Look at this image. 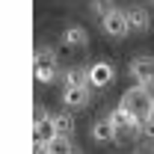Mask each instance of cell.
<instances>
[{"label": "cell", "mask_w": 154, "mask_h": 154, "mask_svg": "<svg viewBox=\"0 0 154 154\" xmlns=\"http://www.w3.org/2000/svg\"><path fill=\"white\" fill-rule=\"evenodd\" d=\"M62 42L68 45V48H86L89 45V33H86V27H80V24H71V27H65V33H62Z\"/></svg>", "instance_id": "obj_10"}, {"label": "cell", "mask_w": 154, "mask_h": 154, "mask_svg": "<svg viewBox=\"0 0 154 154\" xmlns=\"http://www.w3.org/2000/svg\"><path fill=\"white\" fill-rule=\"evenodd\" d=\"M71 154H80V148H74V151H71Z\"/></svg>", "instance_id": "obj_16"}, {"label": "cell", "mask_w": 154, "mask_h": 154, "mask_svg": "<svg viewBox=\"0 0 154 154\" xmlns=\"http://www.w3.org/2000/svg\"><path fill=\"white\" fill-rule=\"evenodd\" d=\"M151 3H154V0H151Z\"/></svg>", "instance_id": "obj_18"}, {"label": "cell", "mask_w": 154, "mask_h": 154, "mask_svg": "<svg viewBox=\"0 0 154 154\" xmlns=\"http://www.w3.org/2000/svg\"><path fill=\"white\" fill-rule=\"evenodd\" d=\"M101 27H104V33L113 38H125L131 33V24H128V9H113L107 18L101 21Z\"/></svg>", "instance_id": "obj_4"}, {"label": "cell", "mask_w": 154, "mask_h": 154, "mask_svg": "<svg viewBox=\"0 0 154 154\" xmlns=\"http://www.w3.org/2000/svg\"><path fill=\"white\" fill-rule=\"evenodd\" d=\"M92 139L95 142H113V139H119V131L110 119H98L92 125Z\"/></svg>", "instance_id": "obj_11"}, {"label": "cell", "mask_w": 154, "mask_h": 154, "mask_svg": "<svg viewBox=\"0 0 154 154\" xmlns=\"http://www.w3.org/2000/svg\"><path fill=\"white\" fill-rule=\"evenodd\" d=\"M45 145H48V154H71V151H74L71 136H54V139L45 142Z\"/></svg>", "instance_id": "obj_13"}, {"label": "cell", "mask_w": 154, "mask_h": 154, "mask_svg": "<svg viewBox=\"0 0 154 154\" xmlns=\"http://www.w3.org/2000/svg\"><path fill=\"white\" fill-rule=\"evenodd\" d=\"M142 134H145V136H151V139H154V116L148 119V122H145V125H142Z\"/></svg>", "instance_id": "obj_15"}, {"label": "cell", "mask_w": 154, "mask_h": 154, "mask_svg": "<svg viewBox=\"0 0 154 154\" xmlns=\"http://www.w3.org/2000/svg\"><path fill=\"white\" fill-rule=\"evenodd\" d=\"M62 80L65 89H89V65H71Z\"/></svg>", "instance_id": "obj_7"}, {"label": "cell", "mask_w": 154, "mask_h": 154, "mask_svg": "<svg viewBox=\"0 0 154 154\" xmlns=\"http://www.w3.org/2000/svg\"><path fill=\"white\" fill-rule=\"evenodd\" d=\"M89 9H92L101 21H104L113 9H119V6H116V0H89Z\"/></svg>", "instance_id": "obj_14"}, {"label": "cell", "mask_w": 154, "mask_h": 154, "mask_svg": "<svg viewBox=\"0 0 154 154\" xmlns=\"http://www.w3.org/2000/svg\"><path fill=\"white\" fill-rule=\"evenodd\" d=\"M128 24H131V33H145L151 27V15L145 6H131L128 9Z\"/></svg>", "instance_id": "obj_8"}, {"label": "cell", "mask_w": 154, "mask_h": 154, "mask_svg": "<svg viewBox=\"0 0 154 154\" xmlns=\"http://www.w3.org/2000/svg\"><path fill=\"white\" fill-rule=\"evenodd\" d=\"M54 136H57L54 116H48L45 104H36V110H33V142H51Z\"/></svg>", "instance_id": "obj_3"}, {"label": "cell", "mask_w": 154, "mask_h": 154, "mask_svg": "<svg viewBox=\"0 0 154 154\" xmlns=\"http://www.w3.org/2000/svg\"><path fill=\"white\" fill-rule=\"evenodd\" d=\"M131 77L136 80V86H154V57H136L131 62Z\"/></svg>", "instance_id": "obj_5"}, {"label": "cell", "mask_w": 154, "mask_h": 154, "mask_svg": "<svg viewBox=\"0 0 154 154\" xmlns=\"http://www.w3.org/2000/svg\"><path fill=\"white\" fill-rule=\"evenodd\" d=\"M119 107L128 110L134 119H139V122L145 125V122L154 116L151 89H145V86H131V89H125V95H122V101H119Z\"/></svg>", "instance_id": "obj_1"}, {"label": "cell", "mask_w": 154, "mask_h": 154, "mask_svg": "<svg viewBox=\"0 0 154 154\" xmlns=\"http://www.w3.org/2000/svg\"><path fill=\"white\" fill-rule=\"evenodd\" d=\"M33 71H36L38 83H54V80H57V71H59L57 48L38 45V48H36V59H33Z\"/></svg>", "instance_id": "obj_2"}, {"label": "cell", "mask_w": 154, "mask_h": 154, "mask_svg": "<svg viewBox=\"0 0 154 154\" xmlns=\"http://www.w3.org/2000/svg\"><path fill=\"white\" fill-rule=\"evenodd\" d=\"M89 101H92L89 89H62V104L68 110H86Z\"/></svg>", "instance_id": "obj_9"}, {"label": "cell", "mask_w": 154, "mask_h": 154, "mask_svg": "<svg viewBox=\"0 0 154 154\" xmlns=\"http://www.w3.org/2000/svg\"><path fill=\"white\" fill-rule=\"evenodd\" d=\"M54 128H57V136H71L74 131V119H71V110L54 116Z\"/></svg>", "instance_id": "obj_12"}, {"label": "cell", "mask_w": 154, "mask_h": 154, "mask_svg": "<svg viewBox=\"0 0 154 154\" xmlns=\"http://www.w3.org/2000/svg\"><path fill=\"white\" fill-rule=\"evenodd\" d=\"M113 80H116V68L107 59H98V62L89 65V86L92 89H107Z\"/></svg>", "instance_id": "obj_6"}, {"label": "cell", "mask_w": 154, "mask_h": 154, "mask_svg": "<svg viewBox=\"0 0 154 154\" xmlns=\"http://www.w3.org/2000/svg\"><path fill=\"white\" fill-rule=\"evenodd\" d=\"M136 154H148V151H136Z\"/></svg>", "instance_id": "obj_17"}]
</instances>
